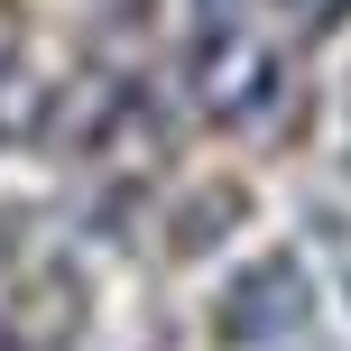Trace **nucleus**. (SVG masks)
I'll list each match as a JSON object with an SVG mask.
<instances>
[{
  "instance_id": "1",
  "label": "nucleus",
  "mask_w": 351,
  "mask_h": 351,
  "mask_svg": "<svg viewBox=\"0 0 351 351\" xmlns=\"http://www.w3.org/2000/svg\"><path fill=\"white\" fill-rule=\"evenodd\" d=\"M296 315H305V268L259 259L241 287H231V305H222V333H231V342H268V333H287Z\"/></svg>"
}]
</instances>
